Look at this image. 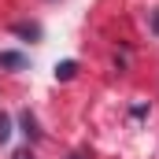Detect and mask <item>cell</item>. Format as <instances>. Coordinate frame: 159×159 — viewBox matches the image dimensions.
I'll return each instance as SVG.
<instances>
[{"label": "cell", "instance_id": "2", "mask_svg": "<svg viewBox=\"0 0 159 159\" xmlns=\"http://www.w3.org/2000/svg\"><path fill=\"white\" fill-rule=\"evenodd\" d=\"M74 70H78V63H74V59H67V63H59V67H56V78L70 81V78H74Z\"/></svg>", "mask_w": 159, "mask_h": 159}, {"label": "cell", "instance_id": "3", "mask_svg": "<svg viewBox=\"0 0 159 159\" xmlns=\"http://www.w3.org/2000/svg\"><path fill=\"white\" fill-rule=\"evenodd\" d=\"M0 63H4V67H22L26 59H22L19 52H4V56H0Z\"/></svg>", "mask_w": 159, "mask_h": 159}, {"label": "cell", "instance_id": "8", "mask_svg": "<svg viewBox=\"0 0 159 159\" xmlns=\"http://www.w3.org/2000/svg\"><path fill=\"white\" fill-rule=\"evenodd\" d=\"M70 159H78V156H70Z\"/></svg>", "mask_w": 159, "mask_h": 159}, {"label": "cell", "instance_id": "5", "mask_svg": "<svg viewBox=\"0 0 159 159\" xmlns=\"http://www.w3.org/2000/svg\"><path fill=\"white\" fill-rule=\"evenodd\" d=\"M7 137H11V119L0 111V144H7Z\"/></svg>", "mask_w": 159, "mask_h": 159}, {"label": "cell", "instance_id": "1", "mask_svg": "<svg viewBox=\"0 0 159 159\" xmlns=\"http://www.w3.org/2000/svg\"><path fill=\"white\" fill-rule=\"evenodd\" d=\"M19 122H22V133H26V137H34V141L41 137V133H37V122H34V115H30V111H22V115H19Z\"/></svg>", "mask_w": 159, "mask_h": 159}, {"label": "cell", "instance_id": "6", "mask_svg": "<svg viewBox=\"0 0 159 159\" xmlns=\"http://www.w3.org/2000/svg\"><path fill=\"white\" fill-rule=\"evenodd\" d=\"M11 159H34V156H30V148H22V152H15Z\"/></svg>", "mask_w": 159, "mask_h": 159}, {"label": "cell", "instance_id": "4", "mask_svg": "<svg viewBox=\"0 0 159 159\" xmlns=\"http://www.w3.org/2000/svg\"><path fill=\"white\" fill-rule=\"evenodd\" d=\"M15 34H19V37H41V26H26V22H19Z\"/></svg>", "mask_w": 159, "mask_h": 159}, {"label": "cell", "instance_id": "7", "mask_svg": "<svg viewBox=\"0 0 159 159\" xmlns=\"http://www.w3.org/2000/svg\"><path fill=\"white\" fill-rule=\"evenodd\" d=\"M152 34H159V7H156V15H152Z\"/></svg>", "mask_w": 159, "mask_h": 159}]
</instances>
